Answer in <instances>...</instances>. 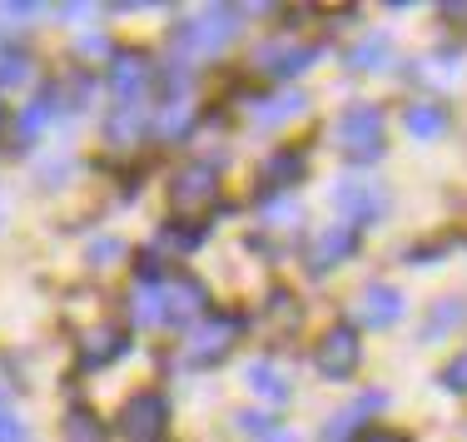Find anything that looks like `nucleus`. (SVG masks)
Listing matches in <instances>:
<instances>
[{
	"mask_svg": "<svg viewBox=\"0 0 467 442\" xmlns=\"http://www.w3.org/2000/svg\"><path fill=\"white\" fill-rule=\"evenodd\" d=\"M234 36H239V10L214 5V10H204V15L184 20V26L174 30V55H180V60H209V55H219Z\"/></svg>",
	"mask_w": 467,
	"mask_h": 442,
	"instance_id": "1",
	"label": "nucleus"
},
{
	"mask_svg": "<svg viewBox=\"0 0 467 442\" xmlns=\"http://www.w3.org/2000/svg\"><path fill=\"white\" fill-rule=\"evenodd\" d=\"M333 139H338V149L348 164H373L378 154H383V109L368 105V99L348 105L338 115V125H333Z\"/></svg>",
	"mask_w": 467,
	"mask_h": 442,
	"instance_id": "2",
	"label": "nucleus"
},
{
	"mask_svg": "<svg viewBox=\"0 0 467 442\" xmlns=\"http://www.w3.org/2000/svg\"><path fill=\"white\" fill-rule=\"evenodd\" d=\"M239 338H244V318L239 314H204L184 338V363L189 368H214V363H224L234 353Z\"/></svg>",
	"mask_w": 467,
	"mask_h": 442,
	"instance_id": "3",
	"label": "nucleus"
},
{
	"mask_svg": "<svg viewBox=\"0 0 467 442\" xmlns=\"http://www.w3.org/2000/svg\"><path fill=\"white\" fill-rule=\"evenodd\" d=\"M333 204H338V224L348 229H363V224H378L388 214V190L368 174H348V180L333 184Z\"/></svg>",
	"mask_w": 467,
	"mask_h": 442,
	"instance_id": "4",
	"label": "nucleus"
},
{
	"mask_svg": "<svg viewBox=\"0 0 467 442\" xmlns=\"http://www.w3.org/2000/svg\"><path fill=\"white\" fill-rule=\"evenodd\" d=\"M119 437L125 442H160L164 427H170V403H164V393L144 388L135 393L125 407H119Z\"/></svg>",
	"mask_w": 467,
	"mask_h": 442,
	"instance_id": "5",
	"label": "nucleus"
},
{
	"mask_svg": "<svg viewBox=\"0 0 467 442\" xmlns=\"http://www.w3.org/2000/svg\"><path fill=\"white\" fill-rule=\"evenodd\" d=\"M150 85H154L150 55L119 50L115 60H109V90H115V105H119V109H144V95H150Z\"/></svg>",
	"mask_w": 467,
	"mask_h": 442,
	"instance_id": "6",
	"label": "nucleus"
},
{
	"mask_svg": "<svg viewBox=\"0 0 467 442\" xmlns=\"http://www.w3.org/2000/svg\"><path fill=\"white\" fill-rule=\"evenodd\" d=\"M214 199H219V174L209 170V164H189V170H180V174L170 180V209H174L180 219L204 214Z\"/></svg>",
	"mask_w": 467,
	"mask_h": 442,
	"instance_id": "7",
	"label": "nucleus"
},
{
	"mask_svg": "<svg viewBox=\"0 0 467 442\" xmlns=\"http://www.w3.org/2000/svg\"><path fill=\"white\" fill-rule=\"evenodd\" d=\"M358 358H363V344H358V334H353L348 324L328 328V334L314 344V363H318V373H324V378H333V383L353 378V373H358Z\"/></svg>",
	"mask_w": 467,
	"mask_h": 442,
	"instance_id": "8",
	"label": "nucleus"
},
{
	"mask_svg": "<svg viewBox=\"0 0 467 442\" xmlns=\"http://www.w3.org/2000/svg\"><path fill=\"white\" fill-rule=\"evenodd\" d=\"M194 129V95H189L184 75H174L170 90H164L160 109H154V135L160 139H184Z\"/></svg>",
	"mask_w": 467,
	"mask_h": 442,
	"instance_id": "9",
	"label": "nucleus"
},
{
	"mask_svg": "<svg viewBox=\"0 0 467 442\" xmlns=\"http://www.w3.org/2000/svg\"><path fill=\"white\" fill-rule=\"evenodd\" d=\"M403 318V293L388 289V283H368L353 303V324L358 328H393Z\"/></svg>",
	"mask_w": 467,
	"mask_h": 442,
	"instance_id": "10",
	"label": "nucleus"
},
{
	"mask_svg": "<svg viewBox=\"0 0 467 442\" xmlns=\"http://www.w3.org/2000/svg\"><path fill=\"white\" fill-rule=\"evenodd\" d=\"M160 298H164V318L180 324V328H194V318L209 314V293H204L199 279H174Z\"/></svg>",
	"mask_w": 467,
	"mask_h": 442,
	"instance_id": "11",
	"label": "nucleus"
},
{
	"mask_svg": "<svg viewBox=\"0 0 467 442\" xmlns=\"http://www.w3.org/2000/svg\"><path fill=\"white\" fill-rule=\"evenodd\" d=\"M348 253H358V229H348V224H333L324 229V234L314 239V249H308V273H328V269H338Z\"/></svg>",
	"mask_w": 467,
	"mask_h": 442,
	"instance_id": "12",
	"label": "nucleus"
},
{
	"mask_svg": "<svg viewBox=\"0 0 467 442\" xmlns=\"http://www.w3.org/2000/svg\"><path fill=\"white\" fill-rule=\"evenodd\" d=\"M130 348V338L119 334V328H85L80 334V368H105V363H115L119 353Z\"/></svg>",
	"mask_w": 467,
	"mask_h": 442,
	"instance_id": "13",
	"label": "nucleus"
},
{
	"mask_svg": "<svg viewBox=\"0 0 467 442\" xmlns=\"http://www.w3.org/2000/svg\"><path fill=\"white\" fill-rule=\"evenodd\" d=\"M314 60H318L314 46H264L259 50V70H269V75H298Z\"/></svg>",
	"mask_w": 467,
	"mask_h": 442,
	"instance_id": "14",
	"label": "nucleus"
},
{
	"mask_svg": "<svg viewBox=\"0 0 467 442\" xmlns=\"http://www.w3.org/2000/svg\"><path fill=\"white\" fill-rule=\"evenodd\" d=\"M403 125H408V135H418V139H438L442 129H448V109L432 105V99H418V105H408Z\"/></svg>",
	"mask_w": 467,
	"mask_h": 442,
	"instance_id": "15",
	"label": "nucleus"
},
{
	"mask_svg": "<svg viewBox=\"0 0 467 442\" xmlns=\"http://www.w3.org/2000/svg\"><path fill=\"white\" fill-rule=\"evenodd\" d=\"M458 324H467V298H438L432 314H428V324H422V338H442Z\"/></svg>",
	"mask_w": 467,
	"mask_h": 442,
	"instance_id": "16",
	"label": "nucleus"
},
{
	"mask_svg": "<svg viewBox=\"0 0 467 442\" xmlns=\"http://www.w3.org/2000/svg\"><path fill=\"white\" fill-rule=\"evenodd\" d=\"M199 244H204V224H194V219H170L160 229V249L170 253H194Z\"/></svg>",
	"mask_w": 467,
	"mask_h": 442,
	"instance_id": "17",
	"label": "nucleus"
},
{
	"mask_svg": "<svg viewBox=\"0 0 467 442\" xmlns=\"http://www.w3.org/2000/svg\"><path fill=\"white\" fill-rule=\"evenodd\" d=\"M244 383H249V388L259 393V397H269V403H284V397H288V378H284L279 368H274V363H264V358H259V363H249Z\"/></svg>",
	"mask_w": 467,
	"mask_h": 442,
	"instance_id": "18",
	"label": "nucleus"
},
{
	"mask_svg": "<svg viewBox=\"0 0 467 442\" xmlns=\"http://www.w3.org/2000/svg\"><path fill=\"white\" fill-rule=\"evenodd\" d=\"M298 109H304V95H298V90H284V95H269V99H254V119H259V125H284V119H294Z\"/></svg>",
	"mask_w": 467,
	"mask_h": 442,
	"instance_id": "19",
	"label": "nucleus"
},
{
	"mask_svg": "<svg viewBox=\"0 0 467 442\" xmlns=\"http://www.w3.org/2000/svg\"><path fill=\"white\" fill-rule=\"evenodd\" d=\"M55 115V90L46 95H36L26 109H20V125H16V135H20V145H30V139H40V129H46V119Z\"/></svg>",
	"mask_w": 467,
	"mask_h": 442,
	"instance_id": "20",
	"label": "nucleus"
},
{
	"mask_svg": "<svg viewBox=\"0 0 467 442\" xmlns=\"http://www.w3.org/2000/svg\"><path fill=\"white\" fill-rule=\"evenodd\" d=\"M383 403H388L383 393H363L353 407H343V417H333L324 433H328V437H348L353 427H363V423H368V413H373V407H383Z\"/></svg>",
	"mask_w": 467,
	"mask_h": 442,
	"instance_id": "21",
	"label": "nucleus"
},
{
	"mask_svg": "<svg viewBox=\"0 0 467 442\" xmlns=\"http://www.w3.org/2000/svg\"><path fill=\"white\" fill-rule=\"evenodd\" d=\"M264 174H269L274 190H279V184H298L304 180V149H279L269 164H264Z\"/></svg>",
	"mask_w": 467,
	"mask_h": 442,
	"instance_id": "22",
	"label": "nucleus"
},
{
	"mask_svg": "<svg viewBox=\"0 0 467 442\" xmlns=\"http://www.w3.org/2000/svg\"><path fill=\"white\" fill-rule=\"evenodd\" d=\"M144 129V109H119L109 115V145H135Z\"/></svg>",
	"mask_w": 467,
	"mask_h": 442,
	"instance_id": "23",
	"label": "nucleus"
},
{
	"mask_svg": "<svg viewBox=\"0 0 467 442\" xmlns=\"http://www.w3.org/2000/svg\"><path fill=\"white\" fill-rule=\"evenodd\" d=\"M388 50H393V46H388V36H373V40H363V46L348 55V65H353V70H383Z\"/></svg>",
	"mask_w": 467,
	"mask_h": 442,
	"instance_id": "24",
	"label": "nucleus"
},
{
	"mask_svg": "<svg viewBox=\"0 0 467 442\" xmlns=\"http://www.w3.org/2000/svg\"><path fill=\"white\" fill-rule=\"evenodd\" d=\"M26 75H30V60H26L20 50H5V55H0V85H20Z\"/></svg>",
	"mask_w": 467,
	"mask_h": 442,
	"instance_id": "25",
	"label": "nucleus"
},
{
	"mask_svg": "<svg viewBox=\"0 0 467 442\" xmlns=\"http://www.w3.org/2000/svg\"><path fill=\"white\" fill-rule=\"evenodd\" d=\"M135 314H140V324H164V298H160V289H144L135 298Z\"/></svg>",
	"mask_w": 467,
	"mask_h": 442,
	"instance_id": "26",
	"label": "nucleus"
},
{
	"mask_svg": "<svg viewBox=\"0 0 467 442\" xmlns=\"http://www.w3.org/2000/svg\"><path fill=\"white\" fill-rule=\"evenodd\" d=\"M438 383H442L448 393H467V348L448 363V368H442V378H438Z\"/></svg>",
	"mask_w": 467,
	"mask_h": 442,
	"instance_id": "27",
	"label": "nucleus"
},
{
	"mask_svg": "<svg viewBox=\"0 0 467 442\" xmlns=\"http://www.w3.org/2000/svg\"><path fill=\"white\" fill-rule=\"evenodd\" d=\"M0 442H26V423L16 413H5V407H0Z\"/></svg>",
	"mask_w": 467,
	"mask_h": 442,
	"instance_id": "28",
	"label": "nucleus"
},
{
	"mask_svg": "<svg viewBox=\"0 0 467 442\" xmlns=\"http://www.w3.org/2000/svg\"><path fill=\"white\" fill-rule=\"evenodd\" d=\"M353 442H413V437L398 433V427H363V433L353 437Z\"/></svg>",
	"mask_w": 467,
	"mask_h": 442,
	"instance_id": "29",
	"label": "nucleus"
},
{
	"mask_svg": "<svg viewBox=\"0 0 467 442\" xmlns=\"http://www.w3.org/2000/svg\"><path fill=\"white\" fill-rule=\"evenodd\" d=\"M125 244H119V239H99L95 244V263H109V253H119Z\"/></svg>",
	"mask_w": 467,
	"mask_h": 442,
	"instance_id": "30",
	"label": "nucleus"
},
{
	"mask_svg": "<svg viewBox=\"0 0 467 442\" xmlns=\"http://www.w3.org/2000/svg\"><path fill=\"white\" fill-rule=\"evenodd\" d=\"M442 15H448L452 26H467V5H442Z\"/></svg>",
	"mask_w": 467,
	"mask_h": 442,
	"instance_id": "31",
	"label": "nucleus"
},
{
	"mask_svg": "<svg viewBox=\"0 0 467 442\" xmlns=\"http://www.w3.org/2000/svg\"><path fill=\"white\" fill-rule=\"evenodd\" d=\"M0 125H5V99H0Z\"/></svg>",
	"mask_w": 467,
	"mask_h": 442,
	"instance_id": "32",
	"label": "nucleus"
}]
</instances>
